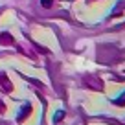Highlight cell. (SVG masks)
<instances>
[{"mask_svg":"<svg viewBox=\"0 0 125 125\" xmlns=\"http://www.w3.org/2000/svg\"><path fill=\"white\" fill-rule=\"evenodd\" d=\"M41 4H42L44 8H50V4H52V0H41Z\"/></svg>","mask_w":125,"mask_h":125,"instance_id":"obj_1","label":"cell"}]
</instances>
